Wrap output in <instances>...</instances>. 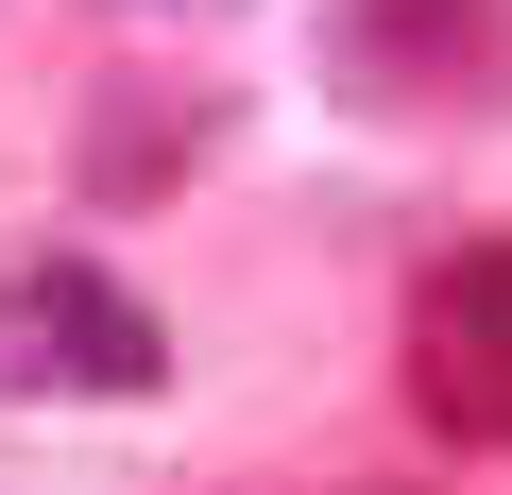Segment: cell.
<instances>
[{
	"label": "cell",
	"mask_w": 512,
	"mask_h": 495,
	"mask_svg": "<svg viewBox=\"0 0 512 495\" xmlns=\"http://www.w3.org/2000/svg\"><path fill=\"white\" fill-rule=\"evenodd\" d=\"M325 52L359 103H478V69L512 52V0H342Z\"/></svg>",
	"instance_id": "3957f363"
},
{
	"label": "cell",
	"mask_w": 512,
	"mask_h": 495,
	"mask_svg": "<svg viewBox=\"0 0 512 495\" xmlns=\"http://www.w3.org/2000/svg\"><path fill=\"white\" fill-rule=\"evenodd\" d=\"M154 18H239V0H154Z\"/></svg>",
	"instance_id": "277c9868"
},
{
	"label": "cell",
	"mask_w": 512,
	"mask_h": 495,
	"mask_svg": "<svg viewBox=\"0 0 512 495\" xmlns=\"http://www.w3.org/2000/svg\"><path fill=\"white\" fill-rule=\"evenodd\" d=\"M171 376V325L86 274V257H18L0 274V393H154Z\"/></svg>",
	"instance_id": "6da1fadb"
},
{
	"label": "cell",
	"mask_w": 512,
	"mask_h": 495,
	"mask_svg": "<svg viewBox=\"0 0 512 495\" xmlns=\"http://www.w3.org/2000/svg\"><path fill=\"white\" fill-rule=\"evenodd\" d=\"M410 410L444 444H512V239H461L410 291Z\"/></svg>",
	"instance_id": "7a4b0ae2"
}]
</instances>
